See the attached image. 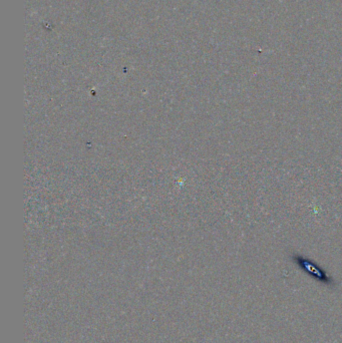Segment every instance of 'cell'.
<instances>
[{"mask_svg":"<svg viewBox=\"0 0 342 343\" xmlns=\"http://www.w3.org/2000/svg\"><path fill=\"white\" fill-rule=\"evenodd\" d=\"M292 260L296 263L299 269H301L303 272H305L316 281L329 286L334 285V280L327 274V272L311 259L299 254H295L292 256Z\"/></svg>","mask_w":342,"mask_h":343,"instance_id":"6da1fadb","label":"cell"}]
</instances>
